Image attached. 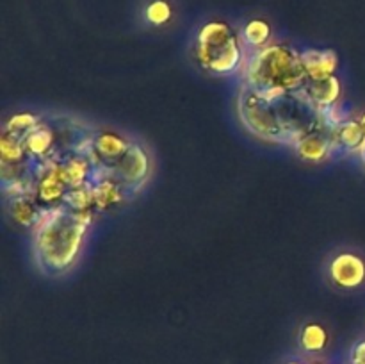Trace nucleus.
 Returning a JSON list of instances; mask_svg holds the SVG:
<instances>
[{
    "label": "nucleus",
    "instance_id": "obj_1",
    "mask_svg": "<svg viewBox=\"0 0 365 364\" xmlns=\"http://www.w3.org/2000/svg\"><path fill=\"white\" fill-rule=\"evenodd\" d=\"M91 221L93 211L77 213L66 206L41 211L32 241L39 270L52 277L66 273L81 256Z\"/></svg>",
    "mask_w": 365,
    "mask_h": 364
},
{
    "label": "nucleus",
    "instance_id": "obj_2",
    "mask_svg": "<svg viewBox=\"0 0 365 364\" xmlns=\"http://www.w3.org/2000/svg\"><path fill=\"white\" fill-rule=\"evenodd\" d=\"M246 86L252 89L302 91L309 82L302 63V52L284 43H273L253 52L245 63Z\"/></svg>",
    "mask_w": 365,
    "mask_h": 364
},
{
    "label": "nucleus",
    "instance_id": "obj_3",
    "mask_svg": "<svg viewBox=\"0 0 365 364\" xmlns=\"http://www.w3.org/2000/svg\"><path fill=\"white\" fill-rule=\"evenodd\" d=\"M195 54L200 66L216 77H232L245 68L241 34L223 20L205 21L196 32Z\"/></svg>",
    "mask_w": 365,
    "mask_h": 364
},
{
    "label": "nucleus",
    "instance_id": "obj_4",
    "mask_svg": "<svg viewBox=\"0 0 365 364\" xmlns=\"http://www.w3.org/2000/svg\"><path fill=\"white\" fill-rule=\"evenodd\" d=\"M327 271L335 288L353 291L365 284V257L355 250H341L330 257Z\"/></svg>",
    "mask_w": 365,
    "mask_h": 364
},
{
    "label": "nucleus",
    "instance_id": "obj_5",
    "mask_svg": "<svg viewBox=\"0 0 365 364\" xmlns=\"http://www.w3.org/2000/svg\"><path fill=\"white\" fill-rule=\"evenodd\" d=\"M114 181L120 182L127 189H139L148 178L152 170V159L150 153L141 143L130 141V146L120 161L114 163Z\"/></svg>",
    "mask_w": 365,
    "mask_h": 364
},
{
    "label": "nucleus",
    "instance_id": "obj_6",
    "mask_svg": "<svg viewBox=\"0 0 365 364\" xmlns=\"http://www.w3.org/2000/svg\"><path fill=\"white\" fill-rule=\"evenodd\" d=\"M302 63L309 81H323L337 74L339 57L335 50L305 49L302 50Z\"/></svg>",
    "mask_w": 365,
    "mask_h": 364
},
{
    "label": "nucleus",
    "instance_id": "obj_7",
    "mask_svg": "<svg viewBox=\"0 0 365 364\" xmlns=\"http://www.w3.org/2000/svg\"><path fill=\"white\" fill-rule=\"evenodd\" d=\"M296 153L307 163H323L334 153V139L330 131H316L307 134L294 146Z\"/></svg>",
    "mask_w": 365,
    "mask_h": 364
},
{
    "label": "nucleus",
    "instance_id": "obj_8",
    "mask_svg": "<svg viewBox=\"0 0 365 364\" xmlns=\"http://www.w3.org/2000/svg\"><path fill=\"white\" fill-rule=\"evenodd\" d=\"M334 139V153H359L365 143V132L359 118L346 120L331 132Z\"/></svg>",
    "mask_w": 365,
    "mask_h": 364
},
{
    "label": "nucleus",
    "instance_id": "obj_9",
    "mask_svg": "<svg viewBox=\"0 0 365 364\" xmlns=\"http://www.w3.org/2000/svg\"><path fill=\"white\" fill-rule=\"evenodd\" d=\"M303 93L319 109V107H328L341 102L342 84L337 75H334V77L323 79V81H309L303 88Z\"/></svg>",
    "mask_w": 365,
    "mask_h": 364
},
{
    "label": "nucleus",
    "instance_id": "obj_10",
    "mask_svg": "<svg viewBox=\"0 0 365 364\" xmlns=\"http://www.w3.org/2000/svg\"><path fill=\"white\" fill-rule=\"evenodd\" d=\"M25 150H27V157L31 159H38V164L48 159L56 146V136L50 131L46 125L39 123L34 131L29 132L25 136Z\"/></svg>",
    "mask_w": 365,
    "mask_h": 364
},
{
    "label": "nucleus",
    "instance_id": "obj_11",
    "mask_svg": "<svg viewBox=\"0 0 365 364\" xmlns=\"http://www.w3.org/2000/svg\"><path fill=\"white\" fill-rule=\"evenodd\" d=\"M93 145H95V153L102 161H109V163H116L121 157L125 156V152L130 146V141L121 136L114 134V132L103 131L95 134L93 139Z\"/></svg>",
    "mask_w": 365,
    "mask_h": 364
},
{
    "label": "nucleus",
    "instance_id": "obj_12",
    "mask_svg": "<svg viewBox=\"0 0 365 364\" xmlns=\"http://www.w3.org/2000/svg\"><path fill=\"white\" fill-rule=\"evenodd\" d=\"M299 348L307 353H319L323 352L328 346V330L321 323H316V321H310V323H305L299 330L298 335Z\"/></svg>",
    "mask_w": 365,
    "mask_h": 364
},
{
    "label": "nucleus",
    "instance_id": "obj_13",
    "mask_svg": "<svg viewBox=\"0 0 365 364\" xmlns=\"http://www.w3.org/2000/svg\"><path fill=\"white\" fill-rule=\"evenodd\" d=\"M271 36H273L271 25L266 20H262V18H253V20L246 21L241 31V38L245 46H250L255 52L269 45Z\"/></svg>",
    "mask_w": 365,
    "mask_h": 364
},
{
    "label": "nucleus",
    "instance_id": "obj_14",
    "mask_svg": "<svg viewBox=\"0 0 365 364\" xmlns=\"http://www.w3.org/2000/svg\"><path fill=\"white\" fill-rule=\"evenodd\" d=\"M9 209L13 220L24 227H34L36 221L39 220V214H41V211L32 203L31 196H13Z\"/></svg>",
    "mask_w": 365,
    "mask_h": 364
},
{
    "label": "nucleus",
    "instance_id": "obj_15",
    "mask_svg": "<svg viewBox=\"0 0 365 364\" xmlns=\"http://www.w3.org/2000/svg\"><path fill=\"white\" fill-rule=\"evenodd\" d=\"M39 123H41V116L39 114L31 113V111H24V113H18L14 116H11L9 121L4 125V131H9L18 136H27Z\"/></svg>",
    "mask_w": 365,
    "mask_h": 364
},
{
    "label": "nucleus",
    "instance_id": "obj_16",
    "mask_svg": "<svg viewBox=\"0 0 365 364\" xmlns=\"http://www.w3.org/2000/svg\"><path fill=\"white\" fill-rule=\"evenodd\" d=\"M171 14H173V11H171L168 0H152L145 9V20L150 25L160 27V25H166L171 20Z\"/></svg>",
    "mask_w": 365,
    "mask_h": 364
},
{
    "label": "nucleus",
    "instance_id": "obj_17",
    "mask_svg": "<svg viewBox=\"0 0 365 364\" xmlns=\"http://www.w3.org/2000/svg\"><path fill=\"white\" fill-rule=\"evenodd\" d=\"M349 364H365V338L359 339L349 350Z\"/></svg>",
    "mask_w": 365,
    "mask_h": 364
},
{
    "label": "nucleus",
    "instance_id": "obj_18",
    "mask_svg": "<svg viewBox=\"0 0 365 364\" xmlns=\"http://www.w3.org/2000/svg\"><path fill=\"white\" fill-rule=\"evenodd\" d=\"M359 157H360V161H362V164L365 166V143H364V146L362 148H360V152H359Z\"/></svg>",
    "mask_w": 365,
    "mask_h": 364
},
{
    "label": "nucleus",
    "instance_id": "obj_19",
    "mask_svg": "<svg viewBox=\"0 0 365 364\" xmlns=\"http://www.w3.org/2000/svg\"><path fill=\"white\" fill-rule=\"evenodd\" d=\"M359 121H360V125H362V128H364V132H365V111L359 116Z\"/></svg>",
    "mask_w": 365,
    "mask_h": 364
},
{
    "label": "nucleus",
    "instance_id": "obj_20",
    "mask_svg": "<svg viewBox=\"0 0 365 364\" xmlns=\"http://www.w3.org/2000/svg\"><path fill=\"white\" fill-rule=\"evenodd\" d=\"M284 364H305V363H302V360H298V359H291V360H287V363H284Z\"/></svg>",
    "mask_w": 365,
    "mask_h": 364
},
{
    "label": "nucleus",
    "instance_id": "obj_21",
    "mask_svg": "<svg viewBox=\"0 0 365 364\" xmlns=\"http://www.w3.org/2000/svg\"><path fill=\"white\" fill-rule=\"evenodd\" d=\"M310 364H323V363H317V360H312V363H310Z\"/></svg>",
    "mask_w": 365,
    "mask_h": 364
}]
</instances>
